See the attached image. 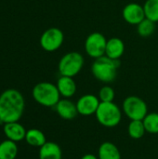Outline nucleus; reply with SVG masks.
I'll return each mask as SVG.
<instances>
[{
  "instance_id": "obj_11",
  "label": "nucleus",
  "mask_w": 158,
  "mask_h": 159,
  "mask_svg": "<svg viewBox=\"0 0 158 159\" xmlns=\"http://www.w3.org/2000/svg\"><path fill=\"white\" fill-rule=\"evenodd\" d=\"M55 109L57 114L65 120H72L78 115L76 103L66 98L60 100L59 102L55 105Z\"/></svg>"
},
{
  "instance_id": "obj_8",
  "label": "nucleus",
  "mask_w": 158,
  "mask_h": 159,
  "mask_svg": "<svg viewBox=\"0 0 158 159\" xmlns=\"http://www.w3.org/2000/svg\"><path fill=\"white\" fill-rule=\"evenodd\" d=\"M64 34L63 32L57 27H51L47 29L40 37L41 48L47 51L53 52L58 50L63 44Z\"/></svg>"
},
{
  "instance_id": "obj_7",
  "label": "nucleus",
  "mask_w": 158,
  "mask_h": 159,
  "mask_svg": "<svg viewBox=\"0 0 158 159\" xmlns=\"http://www.w3.org/2000/svg\"><path fill=\"white\" fill-rule=\"evenodd\" d=\"M107 39L99 32L89 34L85 40V51L90 58L98 59L105 55Z\"/></svg>"
},
{
  "instance_id": "obj_9",
  "label": "nucleus",
  "mask_w": 158,
  "mask_h": 159,
  "mask_svg": "<svg viewBox=\"0 0 158 159\" xmlns=\"http://www.w3.org/2000/svg\"><path fill=\"white\" fill-rule=\"evenodd\" d=\"M122 16L124 20L130 25H138L146 18L143 6L134 2L129 3L124 7Z\"/></svg>"
},
{
  "instance_id": "obj_2",
  "label": "nucleus",
  "mask_w": 158,
  "mask_h": 159,
  "mask_svg": "<svg viewBox=\"0 0 158 159\" xmlns=\"http://www.w3.org/2000/svg\"><path fill=\"white\" fill-rule=\"evenodd\" d=\"M119 66V60H112L104 55L94 60L91 65V73L97 80L109 84L115 80Z\"/></svg>"
},
{
  "instance_id": "obj_3",
  "label": "nucleus",
  "mask_w": 158,
  "mask_h": 159,
  "mask_svg": "<svg viewBox=\"0 0 158 159\" xmlns=\"http://www.w3.org/2000/svg\"><path fill=\"white\" fill-rule=\"evenodd\" d=\"M34 101L45 107H55L61 100V94L56 85L50 82H40L36 84L32 91Z\"/></svg>"
},
{
  "instance_id": "obj_15",
  "label": "nucleus",
  "mask_w": 158,
  "mask_h": 159,
  "mask_svg": "<svg viewBox=\"0 0 158 159\" xmlns=\"http://www.w3.org/2000/svg\"><path fill=\"white\" fill-rule=\"evenodd\" d=\"M62 153L59 144L53 142H47L39 148V159H61Z\"/></svg>"
},
{
  "instance_id": "obj_19",
  "label": "nucleus",
  "mask_w": 158,
  "mask_h": 159,
  "mask_svg": "<svg viewBox=\"0 0 158 159\" xmlns=\"http://www.w3.org/2000/svg\"><path fill=\"white\" fill-rule=\"evenodd\" d=\"M156 23L153 20L145 18L142 22L137 25V33L141 37L147 38L150 37L156 31Z\"/></svg>"
},
{
  "instance_id": "obj_14",
  "label": "nucleus",
  "mask_w": 158,
  "mask_h": 159,
  "mask_svg": "<svg viewBox=\"0 0 158 159\" xmlns=\"http://www.w3.org/2000/svg\"><path fill=\"white\" fill-rule=\"evenodd\" d=\"M56 86L61 96L66 99L73 97L76 92V83L74 80V77L61 75V77L57 81Z\"/></svg>"
},
{
  "instance_id": "obj_5",
  "label": "nucleus",
  "mask_w": 158,
  "mask_h": 159,
  "mask_svg": "<svg viewBox=\"0 0 158 159\" xmlns=\"http://www.w3.org/2000/svg\"><path fill=\"white\" fill-rule=\"evenodd\" d=\"M95 116L98 122L106 128L116 127L122 118L120 108L114 102H101Z\"/></svg>"
},
{
  "instance_id": "obj_17",
  "label": "nucleus",
  "mask_w": 158,
  "mask_h": 159,
  "mask_svg": "<svg viewBox=\"0 0 158 159\" xmlns=\"http://www.w3.org/2000/svg\"><path fill=\"white\" fill-rule=\"evenodd\" d=\"M25 141L30 146L39 148L47 143L45 134L37 129H28L25 135Z\"/></svg>"
},
{
  "instance_id": "obj_23",
  "label": "nucleus",
  "mask_w": 158,
  "mask_h": 159,
  "mask_svg": "<svg viewBox=\"0 0 158 159\" xmlns=\"http://www.w3.org/2000/svg\"><path fill=\"white\" fill-rule=\"evenodd\" d=\"M115 89L108 85L103 86L99 91V99L101 102H112L115 100Z\"/></svg>"
},
{
  "instance_id": "obj_1",
  "label": "nucleus",
  "mask_w": 158,
  "mask_h": 159,
  "mask_svg": "<svg viewBox=\"0 0 158 159\" xmlns=\"http://www.w3.org/2000/svg\"><path fill=\"white\" fill-rule=\"evenodd\" d=\"M25 102L22 94L8 89L0 95V124L18 122L23 115Z\"/></svg>"
},
{
  "instance_id": "obj_24",
  "label": "nucleus",
  "mask_w": 158,
  "mask_h": 159,
  "mask_svg": "<svg viewBox=\"0 0 158 159\" xmlns=\"http://www.w3.org/2000/svg\"><path fill=\"white\" fill-rule=\"evenodd\" d=\"M81 159H99L96 156L92 155V154H86L85 156L82 157Z\"/></svg>"
},
{
  "instance_id": "obj_21",
  "label": "nucleus",
  "mask_w": 158,
  "mask_h": 159,
  "mask_svg": "<svg viewBox=\"0 0 158 159\" xmlns=\"http://www.w3.org/2000/svg\"><path fill=\"white\" fill-rule=\"evenodd\" d=\"M145 17L154 22H158V0H146L143 5Z\"/></svg>"
},
{
  "instance_id": "obj_22",
  "label": "nucleus",
  "mask_w": 158,
  "mask_h": 159,
  "mask_svg": "<svg viewBox=\"0 0 158 159\" xmlns=\"http://www.w3.org/2000/svg\"><path fill=\"white\" fill-rule=\"evenodd\" d=\"M145 130L151 134L158 133V113H150L142 120Z\"/></svg>"
},
{
  "instance_id": "obj_20",
  "label": "nucleus",
  "mask_w": 158,
  "mask_h": 159,
  "mask_svg": "<svg viewBox=\"0 0 158 159\" xmlns=\"http://www.w3.org/2000/svg\"><path fill=\"white\" fill-rule=\"evenodd\" d=\"M128 132L132 139L139 140L142 138L146 132L142 120H131L128 127Z\"/></svg>"
},
{
  "instance_id": "obj_16",
  "label": "nucleus",
  "mask_w": 158,
  "mask_h": 159,
  "mask_svg": "<svg viewBox=\"0 0 158 159\" xmlns=\"http://www.w3.org/2000/svg\"><path fill=\"white\" fill-rule=\"evenodd\" d=\"M99 159H121V154L115 144L110 142L102 143L98 151Z\"/></svg>"
},
{
  "instance_id": "obj_13",
  "label": "nucleus",
  "mask_w": 158,
  "mask_h": 159,
  "mask_svg": "<svg viewBox=\"0 0 158 159\" xmlns=\"http://www.w3.org/2000/svg\"><path fill=\"white\" fill-rule=\"evenodd\" d=\"M27 130L19 122H11L4 124V133L6 137L15 143L25 140Z\"/></svg>"
},
{
  "instance_id": "obj_6",
  "label": "nucleus",
  "mask_w": 158,
  "mask_h": 159,
  "mask_svg": "<svg viewBox=\"0 0 158 159\" xmlns=\"http://www.w3.org/2000/svg\"><path fill=\"white\" fill-rule=\"evenodd\" d=\"M123 111L130 120H143L148 114L146 102L138 96H129L123 102Z\"/></svg>"
},
{
  "instance_id": "obj_18",
  "label": "nucleus",
  "mask_w": 158,
  "mask_h": 159,
  "mask_svg": "<svg viewBox=\"0 0 158 159\" xmlns=\"http://www.w3.org/2000/svg\"><path fill=\"white\" fill-rule=\"evenodd\" d=\"M18 155V146L15 142L5 140L0 143V159H15Z\"/></svg>"
},
{
  "instance_id": "obj_4",
  "label": "nucleus",
  "mask_w": 158,
  "mask_h": 159,
  "mask_svg": "<svg viewBox=\"0 0 158 159\" xmlns=\"http://www.w3.org/2000/svg\"><path fill=\"white\" fill-rule=\"evenodd\" d=\"M85 60L78 51H71L61 57L59 61L58 69L61 75L74 77L84 67Z\"/></svg>"
},
{
  "instance_id": "obj_12",
  "label": "nucleus",
  "mask_w": 158,
  "mask_h": 159,
  "mask_svg": "<svg viewBox=\"0 0 158 159\" xmlns=\"http://www.w3.org/2000/svg\"><path fill=\"white\" fill-rule=\"evenodd\" d=\"M125 52V43L119 37H111L107 39L105 56L112 60H120Z\"/></svg>"
},
{
  "instance_id": "obj_10",
  "label": "nucleus",
  "mask_w": 158,
  "mask_h": 159,
  "mask_svg": "<svg viewBox=\"0 0 158 159\" xmlns=\"http://www.w3.org/2000/svg\"><path fill=\"white\" fill-rule=\"evenodd\" d=\"M101 103L99 97L93 94H85L76 102V108L79 115L88 116L95 115Z\"/></svg>"
}]
</instances>
